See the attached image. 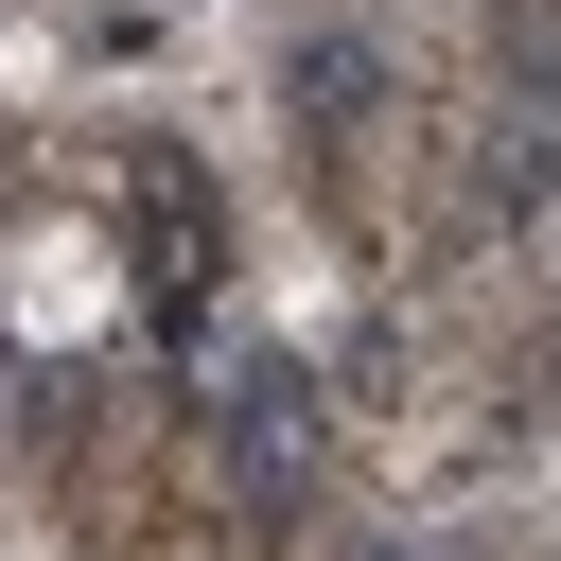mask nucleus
Segmentation results:
<instances>
[{
    "mask_svg": "<svg viewBox=\"0 0 561 561\" xmlns=\"http://www.w3.org/2000/svg\"><path fill=\"white\" fill-rule=\"evenodd\" d=\"M228 438H245V473L280 491V473H298V438H316V403H298V368H228Z\"/></svg>",
    "mask_w": 561,
    "mask_h": 561,
    "instance_id": "1",
    "label": "nucleus"
}]
</instances>
